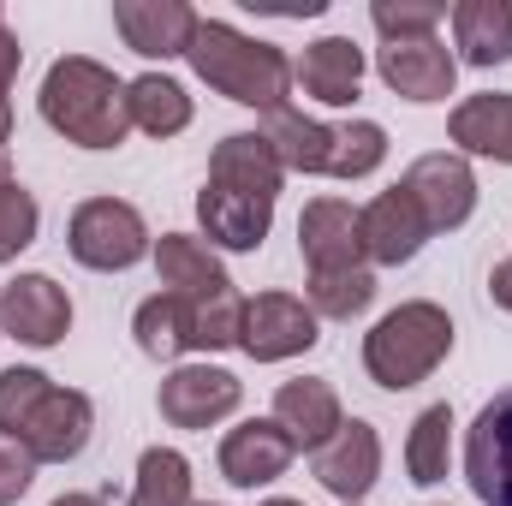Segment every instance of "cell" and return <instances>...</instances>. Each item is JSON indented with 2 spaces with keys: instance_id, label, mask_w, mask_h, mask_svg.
Instances as JSON below:
<instances>
[{
  "instance_id": "obj_38",
  "label": "cell",
  "mask_w": 512,
  "mask_h": 506,
  "mask_svg": "<svg viewBox=\"0 0 512 506\" xmlns=\"http://www.w3.org/2000/svg\"><path fill=\"white\" fill-rule=\"evenodd\" d=\"M48 506H108L102 495H60V501H48Z\"/></svg>"
},
{
  "instance_id": "obj_30",
  "label": "cell",
  "mask_w": 512,
  "mask_h": 506,
  "mask_svg": "<svg viewBox=\"0 0 512 506\" xmlns=\"http://www.w3.org/2000/svg\"><path fill=\"white\" fill-rule=\"evenodd\" d=\"M185 310H191V352H227V346H239V328H245V292L239 286H227V292H215V298H185Z\"/></svg>"
},
{
  "instance_id": "obj_21",
  "label": "cell",
  "mask_w": 512,
  "mask_h": 506,
  "mask_svg": "<svg viewBox=\"0 0 512 506\" xmlns=\"http://www.w3.org/2000/svg\"><path fill=\"white\" fill-rule=\"evenodd\" d=\"M447 143L471 161H501L512 167V90H483V96H465L453 114H447Z\"/></svg>"
},
{
  "instance_id": "obj_25",
  "label": "cell",
  "mask_w": 512,
  "mask_h": 506,
  "mask_svg": "<svg viewBox=\"0 0 512 506\" xmlns=\"http://www.w3.org/2000/svg\"><path fill=\"white\" fill-rule=\"evenodd\" d=\"M405 477L417 489H435L453 477V405H423L405 435Z\"/></svg>"
},
{
  "instance_id": "obj_37",
  "label": "cell",
  "mask_w": 512,
  "mask_h": 506,
  "mask_svg": "<svg viewBox=\"0 0 512 506\" xmlns=\"http://www.w3.org/2000/svg\"><path fill=\"white\" fill-rule=\"evenodd\" d=\"M489 298H495V304H501V310L512 316V256L489 268Z\"/></svg>"
},
{
  "instance_id": "obj_29",
  "label": "cell",
  "mask_w": 512,
  "mask_h": 506,
  "mask_svg": "<svg viewBox=\"0 0 512 506\" xmlns=\"http://www.w3.org/2000/svg\"><path fill=\"white\" fill-rule=\"evenodd\" d=\"M191 459L179 447H143L126 506H191Z\"/></svg>"
},
{
  "instance_id": "obj_7",
  "label": "cell",
  "mask_w": 512,
  "mask_h": 506,
  "mask_svg": "<svg viewBox=\"0 0 512 506\" xmlns=\"http://www.w3.org/2000/svg\"><path fill=\"white\" fill-rule=\"evenodd\" d=\"M0 334L18 346H60L72 334V298L54 274H12L0 286Z\"/></svg>"
},
{
  "instance_id": "obj_42",
  "label": "cell",
  "mask_w": 512,
  "mask_h": 506,
  "mask_svg": "<svg viewBox=\"0 0 512 506\" xmlns=\"http://www.w3.org/2000/svg\"><path fill=\"white\" fill-rule=\"evenodd\" d=\"M191 506H221V501H191Z\"/></svg>"
},
{
  "instance_id": "obj_31",
  "label": "cell",
  "mask_w": 512,
  "mask_h": 506,
  "mask_svg": "<svg viewBox=\"0 0 512 506\" xmlns=\"http://www.w3.org/2000/svg\"><path fill=\"white\" fill-rule=\"evenodd\" d=\"M447 6L441 0H376L370 24L382 30V42H417V36H441Z\"/></svg>"
},
{
  "instance_id": "obj_27",
  "label": "cell",
  "mask_w": 512,
  "mask_h": 506,
  "mask_svg": "<svg viewBox=\"0 0 512 506\" xmlns=\"http://www.w3.org/2000/svg\"><path fill=\"white\" fill-rule=\"evenodd\" d=\"M131 334H137V352H143V358L179 364V358L191 352V310H185V298H173V292L143 298L137 316H131Z\"/></svg>"
},
{
  "instance_id": "obj_39",
  "label": "cell",
  "mask_w": 512,
  "mask_h": 506,
  "mask_svg": "<svg viewBox=\"0 0 512 506\" xmlns=\"http://www.w3.org/2000/svg\"><path fill=\"white\" fill-rule=\"evenodd\" d=\"M6 137H12V102L0 96V149H6Z\"/></svg>"
},
{
  "instance_id": "obj_34",
  "label": "cell",
  "mask_w": 512,
  "mask_h": 506,
  "mask_svg": "<svg viewBox=\"0 0 512 506\" xmlns=\"http://www.w3.org/2000/svg\"><path fill=\"white\" fill-rule=\"evenodd\" d=\"M54 381L42 376V370H30V364H12V370H0V435H18L24 429V417L42 405V393H48Z\"/></svg>"
},
{
  "instance_id": "obj_16",
  "label": "cell",
  "mask_w": 512,
  "mask_h": 506,
  "mask_svg": "<svg viewBox=\"0 0 512 506\" xmlns=\"http://www.w3.org/2000/svg\"><path fill=\"white\" fill-rule=\"evenodd\" d=\"M292 84L322 108H352L364 96V48L352 36H316L292 60Z\"/></svg>"
},
{
  "instance_id": "obj_3",
  "label": "cell",
  "mask_w": 512,
  "mask_h": 506,
  "mask_svg": "<svg viewBox=\"0 0 512 506\" xmlns=\"http://www.w3.org/2000/svg\"><path fill=\"white\" fill-rule=\"evenodd\" d=\"M447 352H453V316L429 298H405L399 310H387L364 334V370L387 393H405V387L429 381L447 364Z\"/></svg>"
},
{
  "instance_id": "obj_24",
  "label": "cell",
  "mask_w": 512,
  "mask_h": 506,
  "mask_svg": "<svg viewBox=\"0 0 512 506\" xmlns=\"http://www.w3.org/2000/svg\"><path fill=\"white\" fill-rule=\"evenodd\" d=\"M453 48L465 66H507L512 60V0H459L453 6Z\"/></svg>"
},
{
  "instance_id": "obj_5",
  "label": "cell",
  "mask_w": 512,
  "mask_h": 506,
  "mask_svg": "<svg viewBox=\"0 0 512 506\" xmlns=\"http://www.w3.org/2000/svg\"><path fill=\"white\" fill-rule=\"evenodd\" d=\"M399 185H405L411 203L423 209L429 233H453V227H465V221L477 215V173H471V161H465L459 149H429V155H417Z\"/></svg>"
},
{
  "instance_id": "obj_10",
  "label": "cell",
  "mask_w": 512,
  "mask_h": 506,
  "mask_svg": "<svg viewBox=\"0 0 512 506\" xmlns=\"http://www.w3.org/2000/svg\"><path fill=\"white\" fill-rule=\"evenodd\" d=\"M465 483L483 506H512V387H501L465 429Z\"/></svg>"
},
{
  "instance_id": "obj_32",
  "label": "cell",
  "mask_w": 512,
  "mask_h": 506,
  "mask_svg": "<svg viewBox=\"0 0 512 506\" xmlns=\"http://www.w3.org/2000/svg\"><path fill=\"white\" fill-rule=\"evenodd\" d=\"M36 233H42V209H36V197H30L18 179H6V185H0V262H12L18 251H30Z\"/></svg>"
},
{
  "instance_id": "obj_35",
  "label": "cell",
  "mask_w": 512,
  "mask_h": 506,
  "mask_svg": "<svg viewBox=\"0 0 512 506\" xmlns=\"http://www.w3.org/2000/svg\"><path fill=\"white\" fill-rule=\"evenodd\" d=\"M30 483H36V459H30L12 435H0V506L24 501V495H30Z\"/></svg>"
},
{
  "instance_id": "obj_28",
  "label": "cell",
  "mask_w": 512,
  "mask_h": 506,
  "mask_svg": "<svg viewBox=\"0 0 512 506\" xmlns=\"http://www.w3.org/2000/svg\"><path fill=\"white\" fill-rule=\"evenodd\" d=\"M304 304L316 310V322H352L376 304V268H334V274H310L304 280Z\"/></svg>"
},
{
  "instance_id": "obj_33",
  "label": "cell",
  "mask_w": 512,
  "mask_h": 506,
  "mask_svg": "<svg viewBox=\"0 0 512 506\" xmlns=\"http://www.w3.org/2000/svg\"><path fill=\"white\" fill-rule=\"evenodd\" d=\"M387 161V131L376 120H346L340 126V155H334V179H370Z\"/></svg>"
},
{
  "instance_id": "obj_17",
  "label": "cell",
  "mask_w": 512,
  "mask_h": 506,
  "mask_svg": "<svg viewBox=\"0 0 512 506\" xmlns=\"http://www.w3.org/2000/svg\"><path fill=\"white\" fill-rule=\"evenodd\" d=\"M268 417L292 435V447H298V453H316V447H328V441L340 435L346 405H340L334 381L298 376V381H280V387H274V411H268Z\"/></svg>"
},
{
  "instance_id": "obj_14",
  "label": "cell",
  "mask_w": 512,
  "mask_h": 506,
  "mask_svg": "<svg viewBox=\"0 0 512 506\" xmlns=\"http://www.w3.org/2000/svg\"><path fill=\"white\" fill-rule=\"evenodd\" d=\"M376 72L393 96L405 102H447L459 84V54L441 36H417V42H382Z\"/></svg>"
},
{
  "instance_id": "obj_41",
  "label": "cell",
  "mask_w": 512,
  "mask_h": 506,
  "mask_svg": "<svg viewBox=\"0 0 512 506\" xmlns=\"http://www.w3.org/2000/svg\"><path fill=\"white\" fill-rule=\"evenodd\" d=\"M262 506H304V501H286V495H274V501H262Z\"/></svg>"
},
{
  "instance_id": "obj_22",
  "label": "cell",
  "mask_w": 512,
  "mask_h": 506,
  "mask_svg": "<svg viewBox=\"0 0 512 506\" xmlns=\"http://www.w3.org/2000/svg\"><path fill=\"white\" fill-rule=\"evenodd\" d=\"M155 280H161V292H173V298H215V292H227L233 286V274L221 268V256L209 251L197 233H161L155 239Z\"/></svg>"
},
{
  "instance_id": "obj_40",
  "label": "cell",
  "mask_w": 512,
  "mask_h": 506,
  "mask_svg": "<svg viewBox=\"0 0 512 506\" xmlns=\"http://www.w3.org/2000/svg\"><path fill=\"white\" fill-rule=\"evenodd\" d=\"M6 179H12V155L0 149V185H6Z\"/></svg>"
},
{
  "instance_id": "obj_1",
  "label": "cell",
  "mask_w": 512,
  "mask_h": 506,
  "mask_svg": "<svg viewBox=\"0 0 512 506\" xmlns=\"http://www.w3.org/2000/svg\"><path fill=\"white\" fill-rule=\"evenodd\" d=\"M36 108H42L48 131H60L78 149H120L131 137L126 78L90 54H60L36 90Z\"/></svg>"
},
{
  "instance_id": "obj_36",
  "label": "cell",
  "mask_w": 512,
  "mask_h": 506,
  "mask_svg": "<svg viewBox=\"0 0 512 506\" xmlns=\"http://www.w3.org/2000/svg\"><path fill=\"white\" fill-rule=\"evenodd\" d=\"M18 66H24V48H18V36L0 24V96L12 90V78H18Z\"/></svg>"
},
{
  "instance_id": "obj_19",
  "label": "cell",
  "mask_w": 512,
  "mask_h": 506,
  "mask_svg": "<svg viewBox=\"0 0 512 506\" xmlns=\"http://www.w3.org/2000/svg\"><path fill=\"white\" fill-rule=\"evenodd\" d=\"M197 221H203V245L209 251H256L274 227V203L245 197V191H221L203 179L197 191Z\"/></svg>"
},
{
  "instance_id": "obj_43",
  "label": "cell",
  "mask_w": 512,
  "mask_h": 506,
  "mask_svg": "<svg viewBox=\"0 0 512 506\" xmlns=\"http://www.w3.org/2000/svg\"><path fill=\"white\" fill-rule=\"evenodd\" d=\"M0 340H6V334H0Z\"/></svg>"
},
{
  "instance_id": "obj_13",
  "label": "cell",
  "mask_w": 512,
  "mask_h": 506,
  "mask_svg": "<svg viewBox=\"0 0 512 506\" xmlns=\"http://www.w3.org/2000/svg\"><path fill=\"white\" fill-rule=\"evenodd\" d=\"M292 459H298V447H292V435H286L274 417H245V423H233V429L221 435V453H215V465H221V477H227L233 489H268L274 477L292 471Z\"/></svg>"
},
{
  "instance_id": "obj_11",
  "label": "cell",
  "mask_w": 512,
  "mask_h": 506,
  "mask_svg": "<svg viewBox=\"0 0 512 506\" xmlns=\"http://www.w3.org/2000/svg\"><path fill=\"white\" fill-rule=\"evenodd\" d=\"M310 465H316V483L340 506H364V495L382 483V435H376V423L346 417L340 435L310 453Z\"/></svg>"
},
{
  "instance_id": "obj_23",
  "label": "cell",
  "mask_w": 512,
  "mask_h": 506,
  "mask_svg": "<svg viewBox=\"0 0 512 506\" xmlns=\"http://www.w3.org/2000/svg\"><path fill=\"white\" fill-rule=\"evenodd\" d=\"M262 137L274 143V155H280V167H286V173L334 179V155H340V126H322V120H310V114H298V108H280V114H268Z\"/></svg>"
},
{
  "instance_id": "obj_20",
  "label": "cell",
  "mask_w": 512,
  "mask_h": 506,
  "mask_svg": "<svg viewBox=\"0 0 512 506\" xmlns=\"http://www.w3.org/2000/svg\"><path fill=\"white\" fill-rule=\"evenodd\" d=\"M209 185H221V191H245V197H280V185H286V167H280V155H274V143L262 137V131H227L221 143H215V155H209Z\"/></svg>"
},
{
  "instance_id": "obj_2",
  "label": "cell",
  "mask_w": 512,
  "mask_h": 506,
  "mask_svg": "<svg viewBox=\"0 0 512 506\" xmlns=\"http://www.w3.org/2000/svg\"><path fill=\"white\" fill-rule=\"evenodd\" d=\"M185 60H191V72H197L215 96H227V102H239V108H256L262 120L280 114L286 96H292V60H286V48L233 30L227 18H203Z\"/></svg>"
},
{
  "instance_id": "obj_26",
  "label": "cell",
  "mask_w": 512,
  "mask_h": 506,
  "mask_svg": "<svg viewBox=\"0 0 512 506\" xmlns=\"http://www.w3.org/2000/svg\"><path fill=\"white\" fill-rule=\"evenodd\" d=\"M126 108H131V131H149V137H179V131L191 126V96H185V84L179 78H167V72H143V78H131L126 84Z\"/></svg>"
},
{
  "instance_id": "obj_12",
  "label": "cell",
  "mask_w": 512,
  "mask_h": 506,
  "mask_svg": "<svg viewBox=\"0 0 512 506\" xmlns=\"http://www.w3.org/2000/svg\"><path fill=\"white\" fill-rule=\"evenodd\" d=\"M429 239H435V233H429V221H423V209L411 203L405 185L376 191V197L358 209V245H364V262H370V268H399V262H411V256L423 251Z\"/></svg>"
},
{
  "instance_id": "obj_18",
  "label": "cell",
  "mask_w": 512,
  "mask_h": 506,
  "mask_svg": "<svg viewBox=\"0 0 512 506\" xmlns=\"http://www.w3.org/2000/svg\"><path fill=\"white\" fill-rule=\"evenodd\" d=\"M298 251L310 274H334V268H364L358 245V209L346 197H310L298 215Z\"/></svg>"
},
{
  "instance_id": "obj_15",
  "label": "cell",
  "mask_w": 512,
  "mask_h": 506,
  "mask_svg": "<svg viewBox=\"0 0 512 506\" xmlns=\"http://www.w3.org/2000/svg\"><path fill=\"white\" fill-rule=\"evenodd\" d=\"M203 12L191 0H114V30L131 54L143 60H179L191 54V36H197Z\"/></svg>"
},
{
  "instance_id": "obj_4",
  "label": "cell",
  "mask_w": 512,
  "mask_h": 506,
  "mask_svg": "<svg viewBox=\"0 0 512 506\" xmlns=\"http://www.w3.org/2000/svg\"><path fill=\"white\" fill-rule=\"evenodd\" d=\"M66 251H72V262H84L96 274H126L155 251V239H149V221L137 215V203L84 197L72 209V221H66Z\"/></svg>"
},
{
  "instance_id": "obj_8",
  "label": "cell",
  "mask_w": 512,
  "mask_h": 506,
  "mask_svg": "<svg viewBox=\"0 0 512 506\" xmlns=\"http://www.w3.org/2000/svg\"><path fill=\"white\" fill-rule=\"evenodd\" d=\"M90 429H96V405H90V393H78V387H48L42 393V405L24 417V429L12 435L36 465H72L84 447H90Z\"/></svg>"
},
{
  "instance_id": "obj_9",
  "label": "cell",
  "mask_w": 512,
  "mask_h": 506,
  "mask_svg": "<svg viewBox=\"0 0 512 506\" xmlns=\"http://www.w3.org/2000/svg\"><path fill=\"white\" fill-rule=\"evenodd\" d=\"M239 399H245V381L221 364H179L155 393L161 423H173V429H215L239 411Z\"/></svg>"
},
{
  "instance_id": "obj_6",
  "label": "cell",
  "mask_w": 512,
  "mask_h": 506,
  "mask_svg": "<svg viewBox=\"0 0 512 506\" xmlns=\"http://www.w3.org/2000/svg\"><path fill=\"white\" fill-rule=\"evenodd\" d=\"M322 340V322L304 298L292 292H256L245 298V328H239V352L256 364H286L298 352H310Z\"/></svg>"
}]
</instances>
